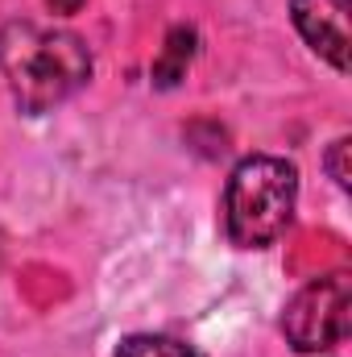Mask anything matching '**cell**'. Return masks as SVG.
<instances>
[{"label":"cell","mask_w":352,"mask_h":357,"mask_svg":"<svg viewBox=\"0 0 352 357\" xmlns=\"http://www.w3.org/2000/svg\"><path fill=\"white\" fill-rule=\"evenodd\" d=\"M191 42H195L191 29H175V33H170V42H166V59L154 67V75H158L162 84H175L178 75H182V67L191 63Z\"/></svg>","instance_id":"cell-6"},{"label":"cell","mask_w":352,"mask_h":357,"mask_svg":"<svg viewBox=\"0 0 352 357\" xmlns=\"http://www.w3.org/2000/svg\"><path fill=\"white\" fill-rule=\"evenodd\" d=\"M290 17L319 59L349 71V0H290Z\"/></svg>","instance_id":"cell-4"},{"label":"cell","mask_w":352,"mask_h":357,"mask_svg":"<svg viewBox=\"0 0 352 357\" xmlns=\"http://www.w3.org/2000/svg\"><path fill=\"white\" fill-rule=\"evenodd\" d=\"M352 320V274L336 270L315 278L311 287H303L286 316H282V333L298 354H323L332 345H340L349 337Z\"/></svg>","instance_id":"cell-3"},{"label":"cell","mask_w":352,"mask_h":357,"mask_svg":"<svg viewBox=\"0 0 352 357\" xmlns=\"http://www.w3.org/2000/svg\"><path fill=\"white\" fill-rule=\"evenodd\" d=\"M294 199H298V175L286 158L253 154L237 162L224 191V229L232 245L241 250L273 245L290 229Z\"/></svg>","instance_id":"cell-2"},{"label":"cell","mask_w":352,"mask_h":357,"mask_svg":"<svg viewBox=\"0 0 352 357\" xmlns=\"http://www.w3.org/2000/svg\"><path fill=\"white\" fill-rule=\"evenodd\" d=\"M0 71L21 112H50L91 79V50L71 29L13 21L0 33Z\"/></svg>","instance_id":"cell-1"},{"label":"cell","mask_w":352,"mask_h":357,"mask_svg":"<svg viewBox=\"0 0 352 357\" xmlns=\"http://www.w3.org/2000/svg\"><path fill=\"white\" fill-rule=\"evenodd\" d=\"M46 4H50L58 17H71V13H79V8H83V0H46Z\"/></svg>","instance_id":"cell-8"},{"label":"cell","mask_w":352,"mask_h":357,"mask_svg":"<svg viewBox=\"0 0 352 357\" xmlns=\"http://www.w3.org/2000/svg\"><path fill=\"white\" fill-rule=\"evenodd\" d=\"M116 357H199V354H195L191 345L175 341V337H154V333H145V337H129Z\"/></svg>","instance_id":"cell-5"},{"label":"cell","mask_w":352,"mask_h":357,"mask_svg":"<svg viewBox=\"0 0 352 357\" xmlns=\"http://www.w3.org/2000/svg\"><path fill=\"white\" fill-rule=\"evenodd\" d=\"M349 150H352L349 137H336V142H332V150H328V171H332V178H336L340 187H349V178H352V171H349Z\"/></svg>","instance_id":"cell-7"}]
</instances>
